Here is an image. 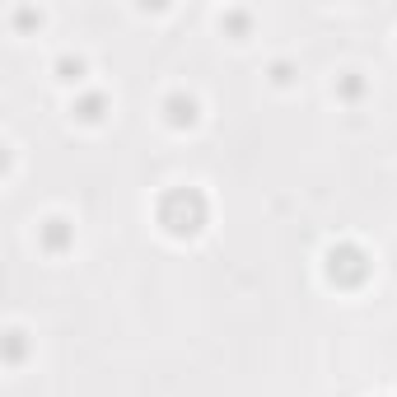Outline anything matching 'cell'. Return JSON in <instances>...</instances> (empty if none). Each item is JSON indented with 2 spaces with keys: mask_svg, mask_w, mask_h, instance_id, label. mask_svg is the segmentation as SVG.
Here are the masks:
<instances>
[{
  "mask_svg": "<svg viewBox=\"0 0 397 397\" xmlns=\"http://www.w3.org/2000/svg\"><path fill=\"white\" fill-rule=\"evenodd\" d=\"M159 220H164L173 234H197L201 220H206V206H201L197 192H168L164 197V211H159Z\"/></svg>",
  "mask_w": 397,
  "mask_h": 397,
  "instance_id": "1",
  "label": "cell"
},
{
  "mask_svg": "<svg viewBox=\"0 0 397 397\" xmlns=\"http://www.w3.org/2000/svg\"><path fill=\"white\" fill-rule=\"evenodd\" d=\"M192 112H197L192 98H183V93H173V98H168V117H173V122H192Z\"/></svg>",
  "mask_w": 397,
  "mask_h": 397,
  "instance_id": "2",
  "label": "cell"
},
{
  "mask_svg": "<svg viewBox=\"0 0 397 397\" xmlns=\"http://www.w3.org/2000/svg\"><path fill=\"white\" fill-rule=\"evenodd\" d=\"M57 70H61L66 80H80V70H84V61H80V57H61V61H57Z\"/></svg>",
  "mask_w": 397,
  "mask_h": 397,
  "instance_id": "3",
  "label": "cell"
},
{
  "mask_svg": "<svg viewBox=\"0 0 397 397\" xmlns=\"http://www.w3.org/2000/svg\"><path fill=\"white\" fill-rule=\"evenodd\" d=\"M43 234H47V248H61V244H66V230H61V220H47V230H43Z\"/></svg>",
  "mask_w": 397,
  "mask_h": 397,
  "instance_id": "4",
  "label": "cell"
},
{
  "mask_svg": "<svg viewBox=\"0 0 397 397\" xmlns=\"http://www.w3.org/2000/svg\"><path fill=\"white\" fill-rule=\"evenodd\" d=\"M80 117H98V98H93V93L80 103Z\"/></svg>",
  "mask_w": 397,
  "mask_h": 397,
  "instance_id": "5",
  "label": "cell"
}]
</instances>
